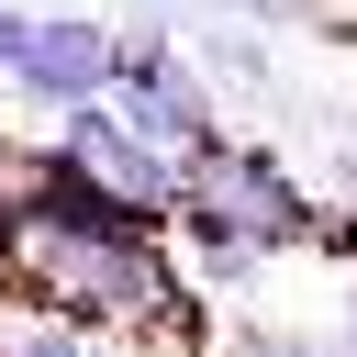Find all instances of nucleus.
<instances>
[{
	"mask_svg": "<svg viewBox=\"0 0 357 357\" xmlns=\"http://www.w3.org/2000/svg\"><path fill=\"white\" fill-rule=\"evenodd\" d=\"M335 223V201L257 134H223L212 156H190V201L167 212V234L190 245V290H245L279 257H312Z\"/></svg>",
	"mask_w": 357,
	"mask_h": 357,
	"instance_id": "f257e3e1",
	"label": "nucleus"
},
{
	"mask_svg": "<svg viewBox=\"0 0 357 357\" xmlns=\"http://www.w3.org/2000/svg\"><path fill=\"white\" fill-rule=\"evenodd\" d=\"M123 45H112V123H134L145 145H167V156H212L234 123H223V89L190 67V45H178V22L167 11H134V22H112Z\"/></svg>",
	"mask_w": 357,
	"mask_h": 357,
	"instance_id": "f03ea898",
	"label": "nucleus"
},
{
	"mask_svg": "<svg viewBox=\"0 0 357 357\" xmlns=\"http://www.w3.org/2000/svg\"><path fill=\"white\" fill-rule=\"evenodd\" d=\"M45 145L78 167V178H100L112 201H134L156 234H167V212L190 201V156H167V145H145L134 123H112V100H89V112H56L45 123Z\"/></svg>",
	"mask_w": 357,
	"mask_h": 357,
	"instance_id": "7ed1b4c3",
	"label": "nucleus"
},
{
	"mask_svg": "<svg viewBox=\"0 0 357 357\" xmlns=\"http://www.w3.org/2000/svg\"><path fill=\"white\" fill-rule=\"evenodd\" d=\"M112 45H123V33H112L100 11H33V22H22V56H11V100L45 112V123H56V112H89V100L112 89Z\"/></svg>",
	"mask_w": 357,
	"mask_h": 357,
	"instance_id": "20e7f679",
	"label": "nucleus"
},
{
	"mask_svg": "<svg viewBox=\"0 0 357 357\" xmlns=\"http://www.w3.org/2000/svg\"><path fill=\"white\" fill-rule=\"evenodd\" d=\"M223 357H357V346L312 335V324H245V335H223Z\"/></svg>",
	"mask_w": 357,
	"mask_h": 357,
	"instance_id": "39448f33",
	"label": "nucleus"
},
{
	"mask_svg": "<svg viewBox=\"0 0 357 357\" xmlns=\"http://www.w3.org/2000/svg\"><path fill=\"white\" fill-rule=\"evenodd\" d=\"M0 357H100V335H78L56 312H22V324H0Z\"/></svg>",
	"mask_w": 357,
	"mask_h": 357,
	"instance_id": "423d86ee",
	"label": "nucleus"
},
{
	"mask_svg": "<svg viewBox=\"0 0 357 357\" xmlns=\"http://www.w3.org/2000/svg\"><path fill=\"white\" fill-rule=\"evenodd\" d=\"M0 290H22V190L0 167Z\"/></svg>",
	"mask_w": 357,
	"mask_h": 357,
	"instance_id": "0eeeda50",
	"label": "nucleus"
},
{
	"mask_svg": "<svg viewBox=\"0 0 357 357\" xmlns=\"http://www.w3.org/2000/svg\"><path fill=\"white\" fill-rule=\"evenodd\" d=\"M190 11H212V22H257V33H268V22H290V11H312V0H190Z\"/></svg>",
	"mask_w": 357,
	"mask_h": 357,
	"instance_id": "6e6552de",
	"label": "nucleus"
},
{
	"mask_svg": "<svg viewBox=\"0 0 357 357\" xmlns=\"http://www.w3.org/2000/svg\"><path fill=\"white\" fill-rule=\"evenodd\" d=\"M22 22H33V11H22V0H0V100H11V56H22Z\"/></svg>",
	"mask_w": 357,
	"mask_h": 357,
	"instance_id": "1a4fd4ad",
	"label": "nucleus"
},
{
	"mask_svg": "<svg viewBox=\"0 0 357 357\" xmlns=\"http://www.w3.org/2000/svg\"><path fill=\"white\" fill-rule=\"evenodd\" d=\"M346 346H357V324H346Z\"/></svg>",
	"mask_w": 357,
	"mask_h": 357,
	"instance_id": "9d476101",
	"label": "nucleus"
},
{
	"mask_svg": "<svg viewBox=\"0 0 357 357\" xmlns=\"http://www.w3.org/2000/svg\"><path fill=\"white\" fill-rule=\"evenodd\" d=\"M22 11H33V0H22Z\"/></svg>",
	"mask_w": 357,
	"mask_h": 357,
	"instance_id": "9b49d317",
	"label": "nucleus"
}]
</instances>
